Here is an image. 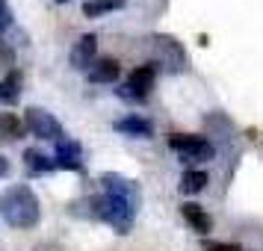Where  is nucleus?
I'll list each match as a JSON object with an SVG mask.
<instances>
[{
	"label": "nucleus",
	"instance_id": "nucleus-10",
	"mask_svg": "<svg viewBox=\"0 0 263 251\" xmlns=\"http://www.w3.org/2000/svg\"><path fill=\"white\" fill-rule=\"evenodd\" d=\"M116 130L136 136V139H148V136H154V124L148 119H142V115H124V119L116 121Z\"/></svg>",
	"mask_w": 263,
	"mask_h": 251
},
{
	"label": "nucleus",
	"instance_id": "nucleus-20",
	"mask_svg": "<svg viewBox=\"0 0 263 251\" xmlns=\"http://www.w3.org/2000/svg\"><path fill=\"white\" fill-rule=\"evenodd\" d=\"M6 175H9V160L0 157V178H6Z\"/></svg>",
	"mask_w": 263,
	"mask_h": 251
},
{
	"label": "nucleus",
	"instance_id": "nucleus-7",
	"mask_svg": "<svg viewBox=\"0 0 263 251\" xmlns=\"http://www.w3.org/2000/svg\"><path fill=\"white\" fill-rule=\"evenodd\" d=\"M101 183H104L107 195H119L124 201H130L133 207H139V186H136L133 180L121 178L116 171H104V175H101Z\"/></svg>",
	"mask_w": 263,
	"mask_h": 251
},
{
	"label": "nucleus",
	"instance_id": "nucleus-17",
	"mask_svg": "<svg viewBox=\"0 0 263 251\" xmlns=\"http://www.w3.org/2000/svg\"><path fill=\"white\" fill-rule=\"evenodd\" d=\"M207 171H183V178H180V192L183 195H195V192H201L207 186Z\"/></svg>",
	"mask_w": 263,
	"mask_h": 251
},
{
	"label": "nucleus",
	"instance_id": "nucleus-18",
	"mask_svg": "<svg viewBox=\"0 0 263 251\" xmlns=\"http://www.w3.org/2000/svg\"><path fill=\"white\" fill-rule=\"evenodd\" d=\"M9 27H12V9H9L6 0H0V33L9 30Z\"/></svg>",
	"mask_w": 263,
	"mask_h": 251
},
{
	"label": "nucleus",
	"instance_id": "nucleus-1",
	"mask_svg": "<svg viewBox=\"0 0 263 251\" xmlns=\"http://www.w3.org/2000/svg\"><path fill=\"white\" fill-rule=\"evenodd\" d=\"M0 213H3V219L12 227L27 230V227H36L39 216H42V207H39V198L33 195V189L24 186V183H18V186H9V192L3 195Z\"/></svg>",
	"mask_w": 263,
	"mask_h": 251
},
{
	"label": "nucleus",
	"instance_id": "nucleus-13",
	"mask_svg": "<svg viewBox=\"0 0 263 251\" xmlns=\"http://www.w3.org/2000/svg\"><path fill=\"white\" fill-rule=\"evenodd\" d=\"M21 83H24V77L15 68L6 77H0V104H15L21 98Z\"/></svg>",
	"mask_w": 263,
	"mask_h": 251
},
{
	"label": "nucleus",
	"instance_id": "nucleus-14",
	"mask_svg": "<svg viewBox=\"0 0 263 251\" xmlns=\"http://www.w3.org/2000/svg\"><path fill=\"white\" fill-rule=\"evenodd\" d=\"M180 213H183V219H186V222H190V225L195 227L198 234H207V230H210V216L204 213V210L198 207V204L186 201L183 207H180Z\"/></svg>",
	"mask_w": 263,
	"mask_h": 251
},
{
	"label": "nucleus",
	"instance_id": "nucleus-19",
	"mask_svg": "<svg viewBox=\"0 0 263 251\" xmlns=\"http://www.w3.org/2000/svg\"><path fill=\"white\" fill-rule=\"evenodd\" d=\"M201 248L204 251H242L239 245H234V242H204Z\"/></svg>",
	"mask_w": 263,
	"mask_h": 251
},
{
	"label": "nucleus",
	"instance_id": "nucleus-16",
	"mask_svg": "<svg viewBox=\"0 0 263 251\" xmlns=\"http://www.w3.org/2000/svg\"><path fill=\"white\" fill-rule=\"evenodd\" d=\"M124 3H127V0H86L83 3V15L86 18H101V15L121 9Z\"/></svg>",
	"mask_w": 263,
	"mask_h": 251
},
{
	"label": "nucleus",
	"instance_id": "nucleus-11",
	"mask_svg": "<svg viewBox=\"0 0 263 251\" xmlns=\"http://www.w3.org/2000/svg\"><path fill=\"white\" fill-rule=\"evenodd\" d=\"M121 74V65L112 56H104V60H98L92 68H89V80L92 83H116Z\"/></svg>",
	"mask_w": 263,
	"mask_h": 251
},
{
	"label": "nucleus",
	"instance_id": "nucleus-5",
	"mask_svg": "<svg viewBox=\"0 0 263 251\" xmlns=\"http://www.w3.org/2000/svg\"><path fill=\"white\" fill-rule=\"evenodd\" d=\"M168 145L178 151L183 160H213V145L207 142L204 136H195V133H175Z\"/></svg>",
	"mask_w": 263,
	"mask_h": 251
},
{
	"label": "nucleus",
	"instance_id": "nucleus-15",
	"mask_svg": "<svg viewBox=\"0 0 263 251\" xmlns=\"http://www.w3.org/2000/svg\"><path fill=\"white\" fill-rule=\"evenodd\" d=\"M27 130L24 121H18L12 112H0V139H21Z\"/></svg>",
	"mask_w": 263,
	"mask_h": 251
},
{
	"label": "nucleus",
	"instance_id": "nucleus-9",
	"mask_svg": "<svg viewBox=\"0 0 263 251\" xmlns=\"http://www.w3.org/2000/svg\"><path fill=\"white\" fill-rule=\"evenodd\" d=\"M57 166L60 168H71V171H80L83 168V151H80V142H74V139H60L57 142Z\"/></svg>",
	"mask_w": 263,
	"mask_h": 251
},
{
	"label": "nucleus",
	"instance_id": "nucleus-8",
	"mask_svg": "<svg viewBox=\"0 0 263 251\" xmlns=\"http://www.w3.org/2000/svg\"><path fill=\"white\" fill-rule=\"evenodd\" d=\"M95 53H98V38L89 33V36H80L77 38V45L71 48V68L77 71H89L92 65H95Z\"/></svg>",
	"mask_w": 263,
	"mask_h": 251
},
{
	"label": "nucleus",
	"instance_id": "nucleus-4",
	"mask_svg": "<svg viewBox=\"0 0 263 251\" xmlns=\"http://www.w3.org/2000/svg\"><path fill=\"white\" fill-rule=\"evenodd\" d=\"M154 80H157L154 65H139V68H133L130 77H127V83L121 86V98H127V101H145L148 92L154 89Z\"/></svg>",
	"mask_w": 263,
	"mask_h": 251
},
{
	"label": "nucleus",
	"instance_id": "nucleus-6",
	"mask_svg": "<svg viewBox=\"0 0 263 251\" xmlns=\"http://www.w3.org/2000/svg\"><path fill=\"white\" fill-rule=\"evenodd\" d=\"M154 48H157L160 62H166L168 71H183L186 53H183V48H180V42H175L172 36H154Z\"/></svg>",
	"mask_w": 263,
	"mask_h": 251
},
{
	"label": "nucleus",
	"instance_id": "nucleus-3",
	"mask_svg": "<svg viewBox=\"0 0 263 251\" xmlns=\"http://www.w3.org/2000/svg\"><path fill=\"white\" fill-rule=\"evenodd\" d=\"M24 124H27V130L33 133V136H39V139H50V142H60V139H65V133H62V124L53 119V115H50L48 109L27 107Z\"/></svg>",
	"mask_w": 263,
	"mask_h": 251
},
{
	"label": "nucleus",
	"instance_id": "nucleus-12",
	"mask_svg": "<svg viewBox=\"0 0 263 251\" xmlns=\"http://www.w3.org/2000/svg\"><path fill=\"white\" fill-rule=\"evenodd\" d=\"M24 166L30 175H48L57 168V160H50L48 154H42L39 148H27L24 151Z\"/></svg>",
	"mask_w": 263,
	"mask_h": 251
},
{
	"label": "nucleus",
	"instance_id": "nucleus-2",
	"mask_svg": "<svg viewBox=\"0 0 263 251\" xmlns=\"http://www.w3.org/2000/svg\"><path fill=\"white\" fill-rule=\"evenodd\" d=\"M92 216L104 219V222L112 225L119 234H127L133 227L136 207H133L130 201L119 198V195H101V198H92Z\"/></svg>",
	"mask_w": 263,
	"mask_h": 251
},
{
	"label": "nucleus",
	"instance_id": "nucleus-21",
	"mask_svg": "<svg viewBox=\"0 0 263 251\" xmlns=\"http://www.w3.org/2000/svg\"><path fill=\"white\" fill-rule=\"evenodd\" d=\"M57 3H65V0H57Z\"/></svg>",
	"mask_w": 263,
	"mask_h": 251
}]
</instances>
